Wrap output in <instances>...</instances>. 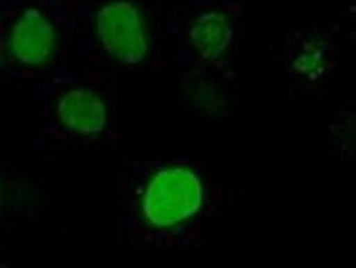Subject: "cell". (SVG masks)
Returning <instances> with one entry per match:
<instances>
[{
    "mask_svg": "<svg viewBox=\"0 0 356 268\" xmlns=\"http://www.w3.org/2000/svg\"><path fill=\"white\" fill-rule=\"evenodd\" d=\"M115 219L142 244L186 249L207 237L227 197L218 163L136 159L116 176Z\"/></svg>",
    "mask_w": 356,
    "mask_h": 268,
    "instance_id": "6da1fadb",
    "label": "cell"
},
{
    "mask_svg": "<svg viewBox=\"0 0 356 268\" xmlns=\"http://www.w3.org/2000/svg\"><path fill=\"white\" fill-rule=\"evenodd\" d=\"M53 108L58 132L66 144L81 148L111 142L113 102L102 83L64 77Z\"/></svg>",
    "mask_w": 356,
    "mask_h": 268,
    "instance_id": "7a4b0ae2",
    "label": "cell"
},
{
    "mask_svg": "<svg viewBox=\"0 0 356 268\" xmlns=\"http://www.w3.org/2000/svg\"><path fill=\"white\" fill-rule=\"evenodd\" d=\"M236 10L225 3L209 1L184 15L175 34L188 64L212 72L228 67L239 36Z\"/></svg>",
    "mask_w": 356,
    "mask_h": 268,
    "instance_id": "3957f363",
    "label": "cell"
},
{
    "mask_svg": "<svg viewBox=\"0 0 356 268\" xmlns=\"http://www.w3.org/2000/svg\"><path fill=\"white\" fill-rule=\"evenodd\" d=\"M93 24L99 44L114 62L134 66L147 56L144 18L131 1L113 0L104 3L97 10Z\"/></svg>",
    "mask_w": 356,
    "mask_h": 268,
    "instance_id": "277c9868",
    "label": "cell"
},
{
    "mask_svg": "<svg viewBox=\"0 0 356 268\" xmlns=\"http://www.w3.org/2000/svg\"><path fill=\"white\" fill-rule=\"evenodd\" d=\"M56 41L52 24L41 15H31L19 26L15 47L24 60L32 64H42L52 56Z\"/></svg>",
    "mask_w": 356,
    "mask_h": 268,
    "instance_id": "5b68a950",
    "label": "cell"
}]
</instances>
